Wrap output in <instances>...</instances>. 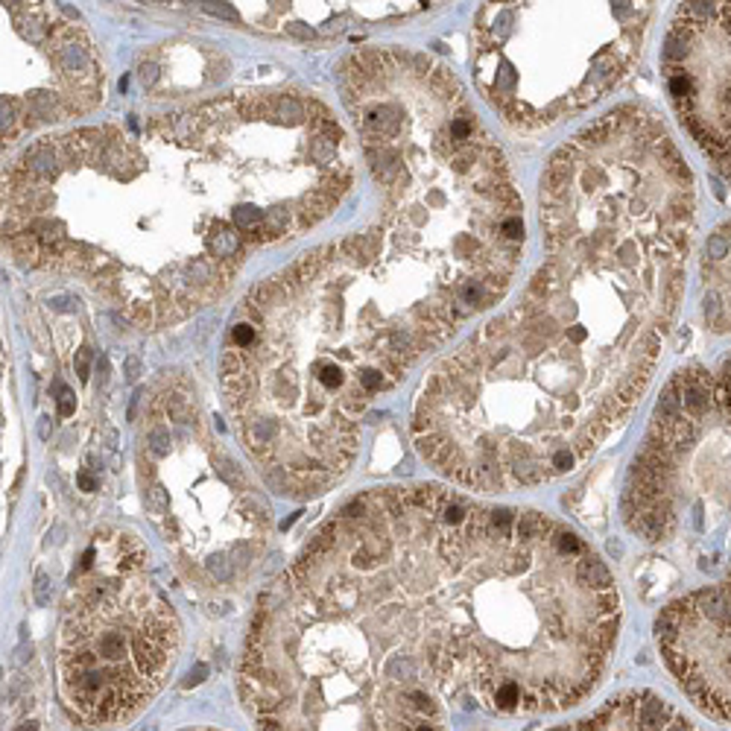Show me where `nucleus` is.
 I'll return each instance as SVG.
<instances>
[{
    "label": "nucleus",
    "mask_w": 731,
    "mask_h": 731,
    "mask_svg": "<svg viewBox=\"0 0 731 731\" xmlns=\"http://www.w3.org/2000/svg\"><path fill=\"white\" fill-rule=\"evenodd\" d=\"M623 603L567 524L445 486L369 488L260 594L237 696L260 728L541 717L609 673Z\"/></svg>",
    "instance_id": "nucleus-1"
},
{
    "label": "nucleus",
    "mask_w": 731,
    "mask_h": 731,
    "mask_svg": "<svg viewBox=\"0 0 731 731\" xmlns=\"http://www.w3.org/2000/svg\"><path fill=\"white\" fill-rule=\"evenodd\" d=\"M696 220L693 170L649 106H614L559 146L539 188L544 260L418 386L421 460L474 492L532 488L591 460L653 383Z\"/></svg>",
    "instance_id": "nucleus-2"
},
{
    "label": "nucleus",
    "mask_w": 731,
    "mask_h": 731,
    "mask_svg": "<svg viewBox=\"0 0 731 731\" xmlns=\"http://www.w3.org/2000/svg\"><path fill=\"white\" fill-rule=\"evenodd\" d=\"M351 188L348 135L319 100L225 94L27 146L3 173V240L24 267L82 278L158 330L220 299L258 249L328 220Z\"/></svg>",
    "instance_id": "nucleus-3"
},
{
    "label": "nucleus",
    "mask_w": 731,
    "mask_h": 731,
    "mask_svg": "<svg viewBox=\"0 0 731 731\" xmlns=\"http://www.w3.org/2000/svg\"><path fill=\"white\" fill-rule=\"evenodd\" d=\"M655 0H486L471 67L509 129L532 135L591 109L632 74Z\"/></svg>",
    "instance_id": "nucleus-4"
},
{
    "label": "nucleus",
    "mask_w": 731,
    "mask_h": 731,
    "mask_svg": "<svg viewBox=\"0 0 731 731\" xmlns=\"http://www.w3.org/2000/svg\"><path fill=\"white\" fill-rule=\"evenodd\" d=\"M138 483L146 515L193 585L237 591L252 579L272 535L269 506L216 439L185 374H164L150 390Z\"/></svg>",
    "instance_id": "nucleus-5"
},
{
    "label": "nucleus",
    "mask_w": 731,
    "mask_h": 731,
    "mask_svg": "<svg viewBox=\"0 0 731 731\" xmlns=\"http://www.w3.org/2000/svg\"><path fill=\"white\" fill-rule=\"evenodd\" d=\"M181 649L173 605L146 576V547L100 530L65 591L56 684L71 723L126 726L164 690Z\"/></svg>",
    "instance_id": "nucleus-6"
},
{
    "label": "nucleus",
    "mask_w": 731,
    "mask_h": 731,
    "mask_svg": "<svg viewBox=\"0 0 731 731\" xmlns=\"http://www.w3.org/2000/svg\"><path fill=\"white\" fill-rule=\"evenodd\" d=\"M728 433L711 372L696 363L673 372L623 486L626 530L653 544L670 541L684 518L723 506L731 495Z\"/></svg>",
    "instance_id": "nucleus-7"
},
{
    "label": "nucleus",
    "mask_w": 731,
    "mask_h": 731,
    "mask_svg": "<svg viewBox=\"0 0 731 731\" xmlns=\"http://www.w3.org/2000/svg\"><path fill=\"white\" fill-rule=\"evenodd\" d=\"M661 71L679 123L731 185V0H682Z\"/></svg>",
    "instance_id": "nucleus-8"
},
{
    "label": "nucleus",
    "mask_w": 731,
    "mask_h": 731,
    "mask_svg": "<svg viewBox=\"0 0 731 731\" xmlns=\"http://www.w3.org/2000/svg\"><path fill=\"white\" fill-rule=\"evenodd\" d=\"M653 632L676 688L705 717L731 723V556L717 582L667 603Z\"/></svg>",
    "instance_id": "nucleus-9"
},
{
    "label": "nucleus",
    "mask_w": 731,
    "mask_h": 731,
    "mask_svg": "<svg viewBox=\"0 0 731 731\" xmlns=\"http://www.w3.org/2000/svg\"><path fill=\"white\" fill-rule=\"evenodd\" d=\"M699 307L711 334H731V220L719 223L699 260Z\"/></svg>",
    "instance_id": "nucleus-10"
},
{
    "label": "nucleus",
    "mask_w": 731,
    "mask_h": 731,
    "mask_svg": "<svg viewBox=\"0 0 731 731\" xmlns=\"http://www.w3.org/2000/svg\"><path fill=\"white\" fill-rule=\"evenodd\" d=\"M570 728H693L690 719L649 690H629L603 702Z\"/></svg>",
    "instance_id": "nucleus-11"
},
{
    "label": "nucleus",
    "mask_w": 731,
    "mask_h": 731,
    "mask_svg": "<svg viewBox=\"0 0 731 731\" xmlns=\"http://www.w3.org/2000/svg\"><path fill=\"white\" fill-rule=\"evenodd\" d=\"M714 392H717L719 413H723L726 425L731 427V357H726L723 366H719V372L714 378Z\"/></svg>",
    "instance_id": "nucleus-12"
},
{
    "label": "nucleus",
    "mask_w": 731,
    "mask_h": 731,
    "mask_svg": "<svg viewBox=\"0 0 731 731\" xmlns=\"http://www.w3.org/2000/svg\"><path fill=\"white\" fill-rule=\"evenodd\" d=\"M205 12H211V15H216V18L237 21V12H234V9H228L225 3H205Z\"/></svg>",
    "instance_id": "nucleus-13"
}]
</instances>
